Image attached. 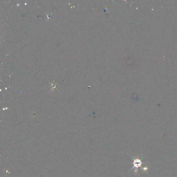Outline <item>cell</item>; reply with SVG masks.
Listing matches in <instances>:
<instances>
[{
	"label": "cell",
	"instance_id": "1",
	"mask_svg": "<svg viewBox=\"0 0 177 177\" xmlns=\"http://www.w3.org/2000/svg\"><path fill=\"white\" fill-rule=\"evenodd\" d=\"M133 164H134V167L132 169L134 168H136V169H138V167H139L141 166V165L142 164V162H141L140 160L137 159V160H134Z\"/></svg>",
	"mask_w": 177,
	"mask_h": 177
}]
</instances>
